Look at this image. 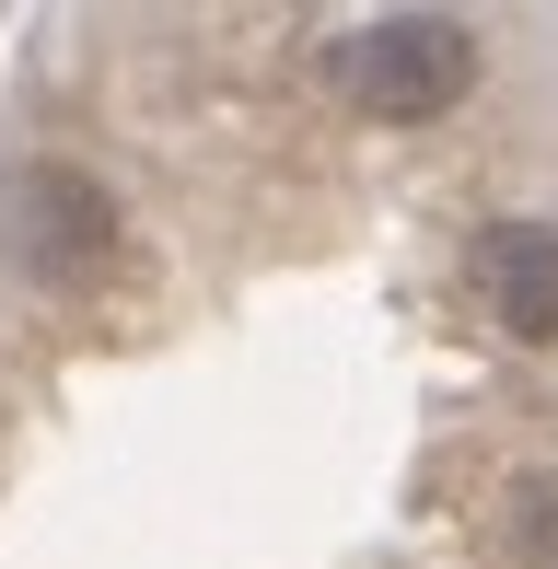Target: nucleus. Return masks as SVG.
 Listing matches in <instances>:
<instances>
[{"instance_id": "obj_1", "label": "nucleus", "mask_w": 558, "mask_h": 569, "mask_svg": "<svg viewBox=\"0 0 558 569\" xmlns=\"http://www.w3.org/2000/svg\"><path fill=\"white\" fill-rule=\"evenodd\" d=\"M117 244H129V221H117V198L93 187L82 163H59V151L0 163V256H12L36 291H93V279L117 268Z\"/></svg>"}, {"instance_id": "obj_2", "label": "nucleus", "mask_w": 558, "mask_h": 569, "mask_svg": "<svg viewBox=\"0 0 558 569\" xmlns=\"http://www.w3.org/2000/svg\"><path fill=\"white\" fill-rule=\"evenodd\" d=\"M338 70H349V93H361V117L419 128V117L466 106V82H477V36H466L454 12H396V23H361Z\"/></svg>"}, {"instance_id": "obj_3", "label": "nucleus", "mask_w": 558, "mask_h": 569, "mask_svg": "<svg viewBox=\"0 0 558 569\" xmlns=\"http://www.w3.org/2000/svg\"><path fill=\"white\" fill-rule=\"evenodd\" d=\"M477 279H489V315L512 326L524 349H558V232L547 221H489Z\"/></svg>"}, {"instance_id": "obj_4", "label": "nucleus", "mask_w": 558, "mask_h": 569, "mask_svg": "<svg viewBox=\"0 0 558 569\" xmlns=\"http://www.w3.org/2000/svg\"><path fill=\"white\" fill-rule=\"evenodd\" d=\"M500 535H512V558H524V569H558V477H524V488H512V523H500Z\"/></svg>"}]
</instances>
